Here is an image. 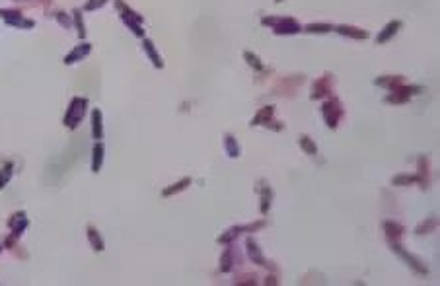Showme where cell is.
<instances>
[{
  "instance_id": "6da1fadb",
  "label": "cell",
  "mask_w": 440,
  "mask_h": 286,
  "mask_svg": "<svg viewBox=\"0 0 440 286\" xmlns=\"http://www.w3.org/2000/svg\"><path fill=\"white\" fill-rule=\"evenodd\" d=\"M86 107H88V100H86V98H72L68 109L64 113V125H66L68 129H76L78 123L82 121V117H84Z\"/></svg>"
},
{
  "instance_id": "7a4b0ae2",
  "label": "cell",
  "mask_w": 440,
  "mask_h": 286,
  "mask_svg": "<svg viewBox=\"0 0 440 286\" xmlns=\"http://www.w3.org/2000/svg\"><path fill=\"white\" fill-rule=\"evenodd\" d=\"M117 8L121 10V20L125 22V25L133 31V35L137 37H142L144 35V29H142V16H139L137 12H133L127 4H123L121 0H117Z\"/></svg>"
},
{
  "instance_id": "3957f363",
  "label": "cell",
  "mask_w": 440,
  "mask_h": 286,
  "mask_svg": "<svg viewBox=\"0 0 440 286\" xmlns=\"http://www.w3.org/2000/svg\"><path fill=\"white\" fill-rule=\"evenodd\" d=\"M322 113H324V119L329 125V129H337L339 119L343 117V107H341L339 100H335V98L327 100L324 103V107H322Z\"/></svg>"
},
{
  "instance_id": "277c9868",
  "label": "cell",
  "mask_w": 440,
  "mask_h": 286,
  "mask_svg": "<svg viewBox=\"0 0 440 286\" xmlns=\"http://www.w3.org/2000/svg\"><path fill=\"white\" fill-rule=\"evenodd\" d=\"M0 18L6 22L8 25H16V27H33L35 22L33 20H25L20 10L14 8H2L0 10Z\"/></svg>"
},
{
  "instance_id": "5b68a950",
  "label": "cell",
  "mask_w": 440,
  "mask_h": 286,
  "mask_svg": "<svg viewBox=\"0 0 440 286\" xmlns=\"http://www.w3.org/2000/svg\"><path fill=\"white\" fill-rule=\"evenodd\" d=\"M391 248H393V251H395V253H397V255H399L403 261L407 263V265H409V267H411V269H413L415 273H421V274H427L428 273L427 267H425L423 263L419 261L415 255H411L409 251H405V249H403L402 246L397 243V241H393V243H391Z\"/></svg>"
},
{
  "instance_id": "8992f818",
  "label": "cell",
  "mask_w": 440,
  "mask_h": 286,
  "mask_svg": "<svg viewBox=\"0 0 440 286\" xmlns=\"http://www.w3.org/2000/svg\"><path fill=\"white\" fill-rule=\"evenodd\" d=\"M273 29H275L277 35H292V33L300 31V24L294 18H281V16H277Z\"/></svg>"
},
{
  "instance_id": "52a82bcc",
  "label": "cell",
  "mask_w": 440,
  "mask_h": 286,
  "mask_svg": "<svg viewBox=\"0 0 440 286\" xmlns=\"http://www.w3.org/2000/svg\"><path fill=\"white\" fill-rule=\"evenodd\" d=\"M331 84H333V76L331 74L322 76L314 84V88H312V98H314V100H319V98L329 96V94H331Z\"/></svg>"
},
{
  "instance_id": "ba28073f",
  "label": "cell",
  "mask_w": 440,
  "mask_h": 286,
  "mask_svg": "<svg viewBox=\"0 0 440 286\" xmlns=\"http://www.w3.org/2000/svg\"><path fill=\"white\" fill-rule=\"evenodd\" d=\"M27 224H29V220H27V214H25L24 211L12 214V218H10V222H8V226L12 228V239L22 236V232L27 228Z\"/></svg>"
},
{
  "instance_id": "9c48e42d",
  "label": "cell",
  "mask_w": 440,
  "mask_h": 286,
  "mask_svg": "<svg viewBox=\"0 0 440 286\" xmlns=\"http://www.w3.org/2000/svg\"><path fill=\"white\" fill-rule=\"evenodd\" d=\"M246 251H248V255H250V261H253L255 265H261V267H271L269 263L263 259V255H261V249L259 246L255 243V239L253 237H248L246 239Z\"/></svg>"
},
{
  "instance_id": "30bf717a",
  "label": "cell",
  "mask_w": 440,
  "mask_h": 286,
  "mask_svg": "<svg viewBox=\"0 0 440 286\" xmlns=\"http://www.w3.org/2000/svg\"><path fill=\"white\" fill-rule=\"evenodd\" d=\"M90 51H92V45H90V43H80L78 47H74V49L64 57V64H74V62L82 61L84 57H88Z\"/></svg>"
},
{
  "instance_id": "8fae6325",
  "label": "cell",
  "mask_w": 440,
  "mask_h": 286,
  "mask_svg": "<svg viewBox=\"0 0 440 286\" xmlns=\"http://www.w3.org/2000/svg\"><path fill=\"white\" fill-rule=\"evenodd\" d=\"M339 35H345V37H351V39H366L368 37V31L365 29H361V27H354V25H337V27H333Z\"/></svg>"
},
{
  "instance_id": "7c38bea8",
  "label": "cell",
  "mask_w": 440,
  "mask_h": 286,
  "mask_svg": "<svg viewBox=\"0 0 440 286\" xmlns=\"http://www.w3.org/2000/svg\"><path fill=\"white\" fill-rule=\"evenodd\" d=\"M399 29H402V22H399V20H393V22H390V24L386 25V27L378 33L376 41L378 43H388V41H390V39L399 31Z\"/></svg>"
},
{
  "instance_id": "4fadbf2b",
  "label": "cell",
  "mask_w": 440,
  "mask_h": 286,
  "mask_svg": "<svg viewBox=\"0 0 440 286\" xmlns=\"http://www.w3.org/2000/svg\"><path fill=\"white\" fill-rule=\"evenodd\" d=\"M103 154H105V146H103V142H96L94 148H92V172H94V174H98V172L101 170Z\"/></svg>"
},
{
  "instance_id": "5bb4252c",
  "label": "cell",
  "mask_w": 440,
  "mask_h": 286,
  "mask_svg": "<svg viewBox=\"0 0 440 286\" xmlns=\"http://www.w3.org/2000/svg\"><path fill=\"white\" fill-rule=\"evenodd\" d=\"M92 135L96 140L103 138V117H101L100 109H94L92 111Z\"/></svg>"
},
{
  "instance_id": "9a60e30c",
  "label": "cell",
  "mask_w": 440,
  "mask_h": 286,
  "mask_svg": "<svg viewBox=\"0 0 440 286\" xmlns=\"http://www.w3.org/2000/svg\"><path fill=\"white\" fill-rule=\"evenodd\" d=\"M384 230H386V236H388V241H390V243L397 241L403 234V226L397 224V222H393V220L384 222Z\"/></svg>"
},
{
  "instance_id": "2e32d148",
  "label": "cell",
  "mask_w": 440,
  "mask_h": 286,
  "mask_svg": "<svg viewBox=\"0 0 440 286\" xmlns=\"http://www.w3.org/2000/svg\"><path fill=\"white\" fill-rule=\"evenodd\" d=\"M142 45H144V51H146V55L150 57L152 64H154L156 68H162L164 62H162V59H160V55H158L156 47H154V43H152L150 39H142Z\"/></svg>"
},
{
  "instance_id": "e0dca14e",
  "label": "cell",
  "mask_w": 440,
  "mask_h": 286,
  "mask_svg": "<svg viewBox=\"0 0 440 286\" xmlns=\"http://www.w3.org/2000/svg\"><path fill=\"white\" fill-rule=\"evenodd\" d=\"M374 84H376V86H382V88L395 90L397 86H402L403 84V76H380V78L374 80Z\"/></svg>"
},
{
  "instance_id": "ac0fdd59",
  "label": "cell",
  "mask_w": 440,
  "mask_h": 286,
  "mask_svg": "<svg viewBox=\"0 0 440 286\" xmlns=\"http://www.w3.org/2000/svg\"><path fill=\"white\" fill-rule=\"evenodd\" d=\"M273 115H275V107H273V105H267V107H263V109H259V113L253 117L252 125H267V123H271Z\"/></svg>"
},
{
  "instance_id": "d6986e66",
  "label": "cell",
  "mask_w": 440,
  "mask_h": 286,
  "mask_svg": "<svg viewBox=\"0 0 440 286\" xmlns=\"http://www.w3.org/2000/svg\"><path fill=\"white\" fill-rule=\"evenodd\" d=\"M189 185H191V179H189V177H183V179H179L174 185L166 187L162 191V197H172V195H176V193H181V191H185Z\"/></svg>"
},
{
  "instance_id": "ffe728a7",
  "label": "cell",
  "mask_w": 440,
  "mask_h": 286,
  "mask_svg": "<svg viewBox=\"0 0 440 286\" xmlns=\"http://www.w3.org/2000/svg\"><path fill=\"white\" fill-rule=\"evenodd\" d=\"M88 241L96 251H103V249H105V243H103V239H101L100 232H98L94 226H88Z\"/></svg>"
},
{
  "instance_id": "44dd1931",
  "label": "cell",
  "mask_w": 440,
  "mask_h": 286,
  "mask_svg": "<svg viewBox=\"0 0 440 286\" xmlns=\"http://www.w3.org/2000/svg\"><path fill=\"white\" fill-rule=\"evenodd\" d=\"M417 181L423 185V189L428 187V160L425 156L419 158V175H417Z\"/></svg>"
},
{
  "instance_id": "7402d4cb",
  "label": "cell",
  "mask_w": 440,
  "mask_h": 286,
  "mask_svg": "<svg viewBox=\"0 0 440 286\" xmlns=\"http://www.w3.org/2000/svg\"><path fill=\"white\" fill-rule=\"evenodd\" d=\"M12 175H14V164L6 162L2 168H0V189H4V187L10 183Z\"/></svg>"
},
{
  "instance_id": "603a6c76",
  "label": "cell",
  "mask_w": 440,
  "mask_h": 286,
  "mask_svg": "<svg viewBox=\"0 0 440 286\" xmlns=\"http://www.w3.org/2000/svg\"><path fill=\"white\" fill-rule=\"evenodd\" d=\"M224 146H226V152L230 158H238L239 156V144L236 142V138L232 137V135L224 137Z\"/></svg>"
},
{
  "instance_id": "cb8c5ba5",
  "label": "cell",
  "mask_w": 440,
  "mask_h": 286,
  "mask_svg": "<svg viewBox=\"0 0 440 286\" xmlns=\"http://www.w3.org/2000/svg\"><path fill=\"white\" fill-rule=\"evenodd\" d=\"M436 226H438V220H436V218H427L423 224H419L415 228V234H419V236H425V234H428V232H432Z\"/></svg>"
},
{
  "instance_id": "d4e9b609",
  "label": "cell",
  "mask_w": 440,
  "mask_h": 286,
  "mask_svg": "<svg viewBox=\"0 0 440 286\" xmlns=\"http://www.w3.org/2000/svg\"><path fill=\"white\" fill-rule=\"evenodd\" d=\"M298 142H300L302 150H304L306 154H310V156H315V154H317V146H315V142H314V140H312V138H310V137H306V135H302L300 140H298Z\"/></svg>"
},
{
  "instance_id": "484cf974",
  "label": "cell",
  "mask_w": 440,
  "mask_h": 286,
  "mask_svg": "<svg viewBox=\"0 0 440 286\" xmlns=\"http://www.w3.org/2000/svg\"><path fill=\"white\" fill-rule=\"evenodd\" d=\"M261 193H263V197H261V212L267 214L269 209H271V200H273V191H271V187L265 185V189H259Z\"/></svg>"
},
{
  "instance_id": "4316f807",
  "label": "cell",
  "mask_w": 440,
  "mask_h": 286,
  "mask_svg": "<svg viewBox=\"0 0 440 286\" xmlns=\"http://www.w3.org/2000/svg\"><path fill=\"white\" fill-rule=\"evenodd\" d=\"M234 267V261H232V248H228L224 253H222V259H220V271L222 273H230Z\"/></svg>"
},
{
  "instance_id": "83f0119b",
  "label": "cell",
  "mask_w": 440,
  "mask_h": 286,
  "mask_svg": "<svg viewBox=\"0 0 440 286\" xmlns=\"http://www.w3.org/2000/svg\"><path fill=\"white\" fill-rule=\"evenodd\" d=\"M244 59H246V62H248L252 68H255V70H263V62H261V59L255 57L252 51H246V53H244Z\"/></svg>"
},
{
  "instance_id": "f1b7e54d",
  "label": "cell",
  "mask_w": 440,
  "mask_h": 286,
  "mask_svg": "<svg viewBox=\"0 0 440 286\" xmlns=\"http://www.w3.org/2000/svg\"><path fill=\"white\" fill-rule=\"evenodd\" d=\"M239 232H244V226H236V228H230L224 236H220L218 237V243H230L234 237L238 236Z\"/></svg>"
},
{
  "instance_id": "f546056e",
  "label": "cell",
  "mask_w": 440,
  "mask_h": 286,
  "mask_svg": "<svg viewBox=\"0 0 440 286\" xmlns=\"http://www.w3.org/2000/svg\"><path fill=\"white\" fill-rule=\"evenodd\" d=\"M393 94H390V96H386V103H405V101H409V96H405V94H402V92H397V90H391Z\"/></svg>"
},
{
  "instance_id": "4dcf8cb0",
  "label": "cell",
  "mask_w": 440,
  "mask_h": 286,
  "mask_svg": "<svg viewBox=\"0 0 440 286\" xmlns=\"http://www.w3.org/2000/svg\"><path fill=\"white\" fill-rule=\"evenodd\" d=\"M417 181V175H395L393 177V185L403 187V185H413Z\"/></svg>"
},
{
  "instance_id": "1f68e13d",
  "label": "cell",
  "mask_w": 440,
  "mask_h": 286,
  "mask_svg": "<svg viewBox=\"0 0 440 286\" xmlns=\"http://www.w3.org/2000/svg\"><path fill=\"white\" fill-rule=\"evenodd\" d=\"M331 29H333L331 24H310L306 27V31H310V33H329Z\"/></svg>"
},
{
  "instance_id": "d6a6232c",
  "label": "cell",
  "mask_w": 440,
  "mask_h": 286,
  "mask_svg": "<svg viewBox=\"0 0 440 286\" xmlns=\"http://www.w3.org/2000/svg\"><path fill=\"white\" fill-rule=\"evenodd\" d=\"M72 16H74V24H76V27H78V35L84 39L86 37V27H84V22H82V14L78 12V10H74Z\"/></svg>"
},
{
  "instance_id": "836d02e7",
  "label": "cell",
  "mask_w": 440,
  "mask_h": 286,
  "mask_svg": "<svg viewBox=\"0 0 440 286\" xmlns=\"http://www.w3.org/2000/svg\"><path fill=\"white\" fill-rule=\"evenodd\" d=\"M105 2H107V0H88V2L84 4V10H98Z\"/></svg>"
},
{
  "instance_id": "e575fe53",
  "label": "cell",
  "mask_w": 440,
  "mask_h": 286,
  "mask_svg": "<svg viewBox=\"0 0 440 286\" xmlns=\"http://www.w3.org/2000/svg\"><path fill=\"white\" fill-rule=\"evenodd\" d=\"M57 20H59V24H63L64 27H70V25H72V22H70V20L66 18V14H64V12H59V14H57Z\"/></svg>"
},
{
  "instance_id": "d590c367",
  "label": "cell",
  "mask_w": 440,
  "mask_h": 286,
  "mask_svg": "<svg viewBox=\"0 0 440 286\" xmlns=\"http://www.w3.org/2000/svg\"><path fill=\"white\" fill-rule=\"evenodd\" d=\"M265 282H267V284H277V278H275V276H269Z\"/></svg>"
},
{
  "instance_id": "8d00e7d4",
  "label": "cell",
  "mask_w": 440,
  "mask_h": 286,
  "mask_svg": "<svg viewBox=\"0 0 440 286\" xmlns=\"http://www.w3.org/2000/svg\"><path fill=\"white\" fill-rule=\"evenodd\" d=\"M275 2H283V0H275Z\"/></svg>"
},
{
  "instance_id": "74e56055",
  "label": "cell",
  "mask_w": 440,
  "mask_h": 286,
  "mask_svg": "<svg viewBox=\"0 0 440 286\" xmlns=\"http://www.w3.org/2000/svg\"><path fill=\"white\" fill-rule=\"evenodd\" d=\"M0 249H2V248H0Z\"/></svg>"
}]
</instances>
